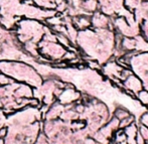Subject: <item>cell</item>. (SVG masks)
Segmentation results:
<instances>
[{"label": "cell", "instance_id": "obj_1", "mask_svg": "<svg viewBox=\"0 0 148 144\" xmlns=\"http://www.w3.org/2000/svg\"><path fill=\"white\" fill-rule=\"evenodd\" d=\"M8 83H11V81H10L9 79H7L4 76H0V85L8 84Z\"/></svg>", "mask_w": 148, "mask_h": 144}, {"label": "cell", "instance_id": "obj_2", "mask_svg": "<svg viewBox=\"0 0 148 144\" xmlns=\"http://www.w3.org/2000/svg\"><path fill=\"white\" fill-rule=\"evenodd\" d=\"M6 132H7V130H6L5 128H2L0 129V137H4L6 135Z\"/></svg>", "mask_w": 148, "mask_h": 144}, {"label": "cell", "instance_id": "obj_3", "mask_svg": "<svg viewBox=\"0 0 148 144\" xmlns=\"http://www.w3.org/2000/svg\"><path fill=\"white\" fill-rule=\"evenodd\" d=\"M0 144H4V141H3V139H0Z\"/></svg>", "mask_w": 148, "mask_h": 144}]
</instances>
